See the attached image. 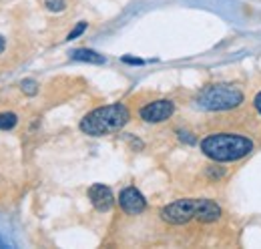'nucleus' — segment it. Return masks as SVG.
Instances as JSON below:
<instances>
[{
	"mask_svg": "<svg viewBox=\"0 0 261 249\" xmlns=\"http://www.w3.org/2000/svg\"><path fill=\"white\" fill-rule=\"evenodd\" d=\"M201 151L213 161L229 163L249 155L253 151V141L235 133H213L201 141Z\"/></svg>",
	"mask_w": 261,
	"mask_h": 249,
	"instance_id": "f257e3e1",
	"label": "nucleus"
},
{
	"mask_svg": "<svg viewBox=\"0 0 261 249\" xmlns=\"http://www.w3.org/2000/svg\"><path fill=\"white\" fill-rule=\"evenodd\" d=\"M129 109L121 103L98 107L81 121V131L87 135H93V137H102V135L123 129L129 123Z\"/></svg>",
	"mask_w": 261,
	"mask_h": 249,
	"instance_id": "f03ea898",
	"label": "nucleus"
},
{
	"mask_svg": "<svg viewBox=\"0 0 261 249\" xmlns=\"http://www.w3.org/2000/svg\"><path fill=\"white\" fill-rule=\"evenodd\" d=\"M241 101H243V93L231 85H211V87L203 89L197 96L199 107H203L207 111L235 109L241 105Z\"/></svg>",
	"mask_w": 261,
	"mask_h": 249,
	"instance_id": "7ed1b4c3",
	"label": "nucleus"
},
{
	"mask_svg": "<svg viewBox=\"0 0 261 249\" xmlns=\"http://www.w3.org/2000/svg\"><path fill=\"white\" fill-rule=\"evenodd\" d=\"M199 199H179L161 209V217L169 225H183L197 215Z\"/></svg>",
	"mask_w": 261,
	"mask_h": 249,
	"instance_id": "20e7f679",
	"label": "nucleus"
},
{
	"mask_svg": "<svg viewBox=\"0 0 261 249\" xmlns=\"http://www.w3.org/2000/svg\"><path fill=\"white\" fill-rule=\"evenodd\" d=\"M173 111H175L173 101H167V98L153 101L141 109V119L147 123H163L173 115Z\"/></svg>",
	"mask_w": 261,
	"mask_h": 249,
	"instance_id": "39448f33",
	"label": "nucleus"
},
{
	"mask_svg": "<svg viewBox=\"0 0 261 249\" xmlns=\"http://www.w3.org/2000/svg\"><path fill=\"white\" fill-rule=\"evenodd\" d=\"M119 203H121L123 211L129 213V215H139V213H143L145 207H147L145 197H143L141 191L135 189V187H127V189L121 191V195H119Z\"/></svg>",
	"mask_w": 261,
	"mask_h": 249,
	"instance_id": "423d86ee",
	"label": "nucleus"
},
{
	"mask_svg": "<svg viewBox=\"0 0 261 249\" xmlns=\"http://www.w3.org/2000/svg\"><path fill=\"white\" fill-rule=\"evenodd\" d=\"M89 199H91V203L98 211H109L113 207V201H115L113 199V191L107 185H100V183L89 189Z\"/></svg>",
	"mask_w": 261,
	"mask_h": 249,
	"instance_id": "0eeeda50",
	"label": "nucleus"
},
{
	"mask_svg": "<svg viewBox=\"0 0 261 249\" xmlns=\"http://www.w3.org/2000/svg\"><path fill=\"white\" fill-rule=\"evenodd\" d=\"M195 217L199 221H203V223H211V221L221 217V207L211 199H199Z\"/></svg>",
	"mask_w": 261,
	"mask_h": 249,
	"instance_id": "6e6552de",
	"label": "nucleus"
},
{
	"mask_svg": "<svg viewBox=\"0 0 261 249\" xmlns=\"http://www.w3.org/2000/svg\"><path fill=\"white\" fill-rule=\"evenodd\" d=\"M70 57L74 61H83V62H93V64H102L105 62V57L98 55L95 51H89V48H76L70 53Z\"/></svg>",
	"mask_w": 261,
	"mask_h": 249,
	"instance_id": "1a4fd4ad",
	"label": "nucleus"
},
{
	"mask_svg": "<svg viewBox=\"0 0 261 249\" xmlns=\"http://www.w3.org/2000/svg\"><path fill=\"white\" fill-rule=\"evenodd\" d=\"M16 115L14 113H0V131H8L16 124Z\"/></svg>",
	"mask_w": 261,
	"mask_h": 249,
	"instance_id": "9d476101",
	"label": "nucleus"
},
{
	"mask_svg": "<svg viewBox=\"0 0 261 249\" xmlns=\"http://www.w3.org/2000/svg\"><path fill=\"white\" fill-rule=\"evenodd\" d=\"M20 87H22V91H24L27 94H36V91H38V89H36V83L31 81V79L22 81V83H20Z\"/></svg>",
	"mask_w": 261,
	"mask_h": 249,
	"instance_id": "9b49d317",
	"label": "nucleus"
},
{
	"mask_svg": "<svg viewBox=\"0 0 261 249\" xmlns=\"http://www.w3.org/2000/svg\"><path fill=\"white\" fill-rule=\"evenodd\" d=\"M65 6H66L65 0H46V8H48V10L59 12V10H63Z\"/></svg>",
	"mask_w": 261,
	"mask_h": 249,
	"instance_id": "f8f14e48",
	"label": "nucleus"
},
{
	"mask_svg": "<svg viewBox=\"0 0 261 249\" xmlns=\"http://www.w3.org/2000/svg\"><path fill=\"white\" fill-rule=\"evenodd\" d=\"M85 29H87V22H79V27H76V29H74V31L70 32V34H68V36H66V40H74V38H76V36H81V34H83V32H85Z\"/></svg>",
	"mask_w": 261,
	"mask_h": 249,
	"instance_id": "ddd939ff",
	"label": "nucleus"
},
{
	"mask_svg": "<svg viewBox=\"0 0 261 249\" xmlns=\"http://www.w3.org/2000/svg\"><path fill=\"white\" fill-rule=\"evenodd\" d=\"M255 109L259 111V115H261V93L255 96Z\"/></svg>",
	"mask_w": 261,
	"mask_h": 249,
	"instance_id": "4468645a",
	"label": "nucleus"
},
{
	"mask_svg": "<svg viewBox=\"0 0 261 249\" xmlns=\"http://www.w3.org/2000/svg\"><path fill=\"white\" fill-rule=\"evenodd\" d=\"M125 62H130V64H141L143 61H139V59H129V57H125Z\"/></svg>",
	"mask_w": 261,
	"mask_h": 249,
	"instance_id": "2eb2a0df",
	"label": "nucleus"
},
{
	"mask_svg": "<svg viewBox=\"0 0 261 249\" xmlns=\"http://www.w3.org/2000/svg\"><path fill=\"white\" fill-rule=\"evenodd\" d=\"M2 51H4V38L0 36V53H2Z\"/></svg>",
	"mask_w": 261,
	"mask_h": 249,
	"instance_id": "dca6fc26",
	"label": "nucleus"
},
{
	"mask_svg": "<svg viewBox=\"0 0 261 249\" xmlns=\"http://www.w3.org/2000/svg\"><path fill=\"white\" fill-rule=\"evenodd\" d=\"M0 247H6V243L2 241V237H0Z\"/></svg>",
	"mask_w": 261,
	"mask_h": 249,
	"instance_id": "f3484780",
	"label": "nucleus"
}]
</instances>
